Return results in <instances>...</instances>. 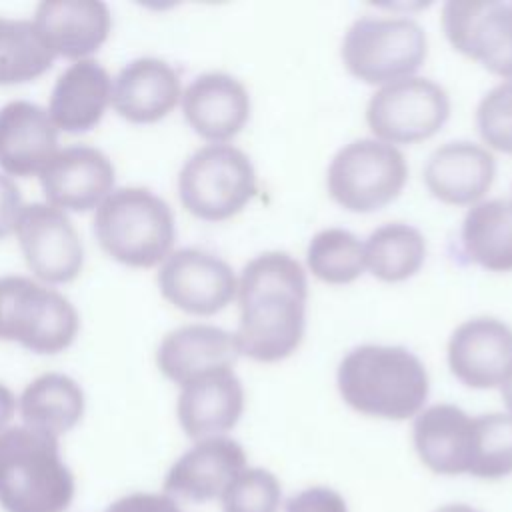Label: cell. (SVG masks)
<instances>
[{
    "label": "cell",
    "mask_w": 512,
    "mask_h": 512,
    "mask_svg": "<svg viewBox=\"0 0 512 512\" xmlns=\"http://www.w3.org/2000/svg\"><path fill=\"white\" fill-rule=\"evenodd\" d=\"M450 372L466 386H500L512 364V328L494 316H476L454 328L446 348Z\"/></svg>",
    "instance_id": "cell-15"
},
{
    "label": "cell",
    "mask_w": 512,
    "mask_h": 512,
    "mask_svg": "<svg viewBox=\"0 0 512 512\" xmlns=\"http://www.w3.org/2000/svg\"><path fill=\"white\" fill-rule=\"evenodd\" d=\"M182 98L176 70L160 58H138L112 80L114 110L136 124H152L168 116Z\"/></svg>",
    "instance_id": "cell-23"
},
{
    "label": "cell",
    "mask_w": 512,
    "mask_h": 512,
    "mask_svg": "<svg viewBox=\"0 0 512 512\" xmlns=\"http://www.w3.org/2000/svg\"><path fill=\"white\" fill-rule=\"evenodd\" d=\"M74 498V476L58 440L28 426L0 434V506L6 512H62Z\"/></svg>",
    "instance_id": "cell-3"
},
{
    "label": "cell",
    "mask_w": 512,
    "mask_h": 512,
    "mask_svg": "<svg viewBox=\"0 0 512 512\" xmlns=\"http://www.w3.org/2000/svg\"><path fill=\"white\" fill-rule=\"evenodd\" d=\"M18 412L24 426L58 436L70 432L84 414V392L80 384L58 372L34 378L18 398Z\"/></svg>",
    "instance_id": "cell-25"
},
{
    "label": "cell",
    "mask_w": 512,
    "mask_h": 512,
    "mask_svg": "<svg viewBox=\"0 0 512 512\" xmlns=\"http://www.w3.org/2000/svg\"><path fill=\"white\" fill-rule=\"evenodd\" d=\"M182 112L190 128L210 144H228L250 118V94L226 72H204L182 90Z\"/></svg>",
    "instance_id": "cell-16"
},
{
    "label": "cell",
    "mask_w": 512,
    "mask_h": 512,
    "mask_svg": "<svg viewBox=\"0 0 512 512\" xmlns=\"http://www.w3.org/2000/svg\"><path fill=\"white\" fill-rule=\"evenodd\" d=\"M158 288L174 308L212 316L236 298L238 278L224 258L202 248H180L160 264Z\"/></svg>",
    "instance_id": "cell-12"
},
{
    "label": "cell",
    "mask_w": 512,
    "mask_h": 512,
    "mask_svg": "<svg viewBox=\"0 0 512 512\" xmlns=\"http://www.w3.org/2000/svg\"><path fill=\"white\" fill-rule=\"evenodd\" d=\"M510 204H512V196H510Z\"/></svg>",
    "instance_id": "cell-39"
},
{
    "label": "cell",
    "mask_w": 512,
    "mask_h": 512,
    "mask_svg": "<svg viewBox=\"0 0 512 512\" xmlns=\"http://www.w3.org/2000/svg\"><path fill=\"white\" fill-rule=\"evenodd\" d=\"M282 488L264 468H244L220 496L224 512H278Z\"/></svg>",
    "instance_id": "cell-31"
},
{
    "label": "cell",
    "mask_w": 512,
    "mask_h": 512,
    "mask_svg": "<svg viewBox=\"0 0 512 512\" xmlns=\"http://www.w3.org/2000/svg\"><path fill=\"white\" fill-rule=\"evenodd\" d=\"M112 106V78L104 66L88 60L72 62L56 80L48 114L58 132H86Z\"/></svg>",
    "instance_id": "cell-24"
},
{
    "label": "cell",
    "mask_w": 512,
    "mask_h": 512,
    "mask_svg": "<svg viewBox=\"0 0 512 512\" xmlns=\"http://www.w3.org/2000/svg\"><path fill=\"white\" fill-rule=\"evenodd\" d=\"M240 356L232 332L214 324H184L170 330L158 344L156 366L178 386L218 370L232 368Z\"/></svg>",
    "instance_id": "cell-22"
},
{
    "label": "cell",
    "mask_w": 512,
    "mask_h": 512,
    "mask_svg": "<svg viewBox=\"0 0 512 512\" xmlns=\"http://www.w3.org/2000/svg\"><path fill=\"white\" fill-rule=\"evenodd\" d=\"M496 176L494 154L470 140L438 146L426 160L424 184L434 198L452 206L478 204Z\"/></svg>",
    "instance_id": "cell-20"
},
{
    "label": "cell",
    "mask_w": 512,
    "mask_h": 512,
    "mask_svg": "<svg viewBox=\"0 0 512 512\" xmlns=\"http://www.w3.org/2000/svg\"><path fill=\"white\" fill-rule=\"evenodd\" d=\"M106 512H182L174 498L168 494L136 492L128 494L108 506Z\"/></svg>",
    "instance_id": "cell-35"
},
{
    "label": "cell",
    "mask_w": 512,
    "mask_h": 512,
    "mask_svg": "<svg viewBox=\"0 0 512 512\" xmlns=\"http://www.w3.org/2000/svg\"><path fill=\"white\" fill-rule=\"evenodd\" d=\"M450 116L444 86L424 76H408L380 86L366 104V124L374 138L416 144L434 136Z\"/></svg>",
    "instance_id": "cell-9"
},
{
    "label": "cell",
    "mask_w": 512,
    "mask_h": 512,
    "mask_svg": "<svg viewBox=\"0 0 512 512\" xmlns=\"http://www.w3.org/2000/svg\"><path fill=\"white\" fill-rule=\"evenodd\" d=\"M18 410V400L12 394V390L4 384H0V434L8 430V424L12 422L14 414Z\"/></svg>",
    "instance_id": "cell-36"
},
{
    "label": "cell",
    "mask_w": 512,
    "mask_h": 512,
    "mask_svg": "<svg viewBox=\"0 0 512 512\" xmlns=\"http://www.w3.org/2000/svg\"><path fill=\"white\" fill-rule=\"evenodd\" d=\"M244 412V386L234 368L206 372L180 386L176 414L192 440L224 436Z\"/></svg>",
    "instance_id": "cell-18"
},
{
    "label": "cell",
    "mask_w": 512,
    "mask_h": 512,
    "mask_svg": "<svg viewBox=\"0 0 512 512\" xmlns=\"http://www.w3.org/2000/svg\"><path fill=\"white\" fill-rule=\"evenodd\" d=\"M258 192L250 156L232 144H206L180 168L178 196L196 218L222 222L246 208Z\"/></svg>",
    "instance_id": "cell-7"
},
{
    "label": "cell",
    "mask_w": 512,
    "mask_h": 512,
    "mask_svg": "<svg viewBox=\"0 0 512 512\" xmlns=\"http://www.w3.org/2000/svg\"><path fill=\"white\" fill-rule=\"evenodd\" d=\"M38 178L46 204L66 214L96 210L114 190L110 158L90 146L58 150Z\"/></svg>",
    "instance_id": "cell-13"
},
{
    "label": "cell",
    "mask_w": 512,
    "mask_h": 512,
    "mask_svg": "<svg viewBox=\"0 0 512 512\" xmlns=\"http://www.w3.org/2000/svg\"><path fill=\"white\" fill-rule=\"evenodd\" d=\"M286 512H348L346 500L332 488L312 486L286 502Z\"/></svg>",
    "instance_id": "cell-33"
},
{
    "label": "cell",
    "mask_w": 512,
    "mask_h": 512,
    "mask_svg": "<svg viewBox=\"0 0 512 512\" xmlns=\"http://www.w3.org/2000/svg\"><path fill=\"white\" fill-rule=\"evenodd\" d=\"M14 234L38 282L66 284L82 272L84 246L66 212L46 202L26 204Z\"/></svg>",
    "instance_id": "cell-11"
},
{
    "label": "cell",
    "mask_w": 512,
    "mask_h": 512,
    "mask_svg": "<svg viewBox=\"0 0 512 512\" xmlns=\"http://www.w3.org/2000/svg\"><path fill=\"white\" fill-rule=\"evenodd\" d=\"M246 468L244 448L226 436L198 440L168 470L164 490L170 498L206 502L220 498Z\"/></svg>",
    "instance_id": "cell-19"
},
{
    "label": "cell",
    "mask_w": 512,
    "mask_h": 512,
    "mask_svg": "<svg viewBox=\"0 0 512 512\" xmlns=\"http://www.w3.org/2000/svg\"><path fill=\"white\" fill-rule=\"evenodd\" d=\"M32 22L52 56L72 62L88 60L112 28L110 10L100 0H44Z\"/></svg>",
    "instance_id": "cell-17"
},
{
    "label": "cell",
    "mask_w": 512,
    "mask_h": 512,
    "mask_svg": "<svg viewBox=\"0 0 512 512\" xmlns=\"http://www.w3.org/2000/svg\"><path fill=\"white\" fill-rule=\"evenodd\" d=\"M478 420V454L472 476L496 480L512 474V416L490 412Z\"/></svg>",
    "instance_id": "cell-30"
},
{
    "label": "cell",
    "mask_w": 512,
    "mask_h": 512,
    "mask_svg": "<svg viewBox=\"0 0 512 512\" xmlns=\"http://www.w3.org/2000/svg\"><path fill=\"white\" fill-rule=\"evenodd\" d=\"M434 512H478V510L468 504H444V506L436 508Z\"/></svg>",
    "instance_id": "cell-38"
},
{
    "label": "cell",
    "mask_w": 512,
    "mask_h": 512,
    "mask_svg": "<svg viewBox=\"0 0 512 512\" xmlns=\"http://www.w3.org/2000/svg\"><path fill=\"white\" fill-rule=\"evenodd\" d=\"M340 54L354 78L384 86L414 76L426 60L428 38L408 16H360L346 28Z\"/></svg>",
    "instance_id": "cell-5"
},
{
    "label": "cell",
    "mask_w": 512,
    "mask_h": 512,
    "mask_svg": "<svg viewBox=\"0 0 512 512\" xmlns=\"http://www.w3.org/2000/svg\"><path fill=\"white\" fill-rule=\"evenodd\" d=\"M440 24L454 50L512 80V4L450 0L442 6Z\"/></svg>",
    "instance_id": "cell-10"
},
{
    "label": "cell",
    "mask_w": 512,
    "mask_h": 512,
    "mask_svg": "<svg viewBox=\"0 0 512 512\" xmlns=\"http://www.w3.org/2000/svg\"><path fill=\"white\" fill-rule=\"evenodd\" d=\"M462 246L466 256L490 272L512 270V204L490 198L472 204L462 220Z\"/></svg>",
    "instance_id": "cell-26"
},
{
    "label": "cell",
    "mask_w": 512,
    "mask_h": 512,
    "mask_svg": "<svg viewBox=\"0 0 512 512\" xmlns=\"http://www.w3.org/2000/svg\"><path fill=\"white\" fill-rule=\"evenodd\" d=\"M80 328L74 304L58 290L26 276L0 278V340L36 354L66 350Z\"/></svg>",
    "instance_id": "cell-6"
},
{
    "label": "cell",
    "mask_w": 512,
    "mask_h": 512,
    "mask_svg": "<svg viewBox=\"0 0 512 512\" xmlns=\"http://www.w3.org/2000/svg\"><path fill=\"white\" fill-rule=\"evenodd\" d=\"M58 150V128L46 108L26 100L0 108V168L6 176H38Z\"/></svg>",
    "instance_id": "cell-21"
},
{
    "label": "cell",
    "mask_w": 512,
    "mask_h": 512,
    "mask_svg": "<svg viewBox=\"0 0 512 512\" xmlns=\"http://www.w3.org/2000/svg\"><path fill=\"white\" fill-rule=\"evenodd\" d=\"M24 206L26 204L16 182L10 176L0 174V240L14 234Z\"/></svg>",
    "instance_id": "cell-34"
},
{
    "label": "cell",
    "mask_w": 512,
    "mask_h": 512,
    "mask_svg": "<svg viewBox=\"0 0 512 512\" xmlns=\"http://www.w3.org/2000/svg\"><path fill=\"white\" fill-rule=\"evenodd\" d=\"M412 440L420 462L436 474H470L478 454V420L454 404H432L416 414Z\"/></svg>",
    "instance_id": "cell-14"
},
{
    "label": "cell",
    "mask_w": 512,
    "mask_h": 512,
    "mask_svg": "<svg viewBox=\"0 0 512 512\" xmlns=\"http://www.w3.org/2000/svg\"><path fill=\"white\" fill-rule=\"evenodd\" d=\"M426 260L424 234L406 222H386L364 242L366 268L384 282H402L414 276Z\"/></svg>",
    "instance_id": "cell-27"
},
{
    "label": "cell",
    "mask_w": 512,
    "mask_h": 512,
    "mask_svg": "<svg viewBox=\"0 0 512 512\" xmlns=\"http://www.w3.org/2000/svg\"><path fill=\"white\" fill-rule=\"evenodd\" d=\"M308 270L326 284H350L364 272V244L346 228L316 232L306 248Z\"/></svg>",
    "instance_id": "cell-29"
},
{
    "label": "cell",
    "mask_w": 512,
    "mask_h": 512,
    "mask_svg": "<svg viewBox=\"0 0 512 512\" xmlns=\"http://www.w3.org/2000/svg\"><path fill=\"white\" fill-rule=\"evenodd\" d=\"M94 232L104 252L130 268L160 266L174 252V214L148 188H114L96 208Z\"/></svg>",
    "instance_id": "cell-4"
},
{
    "label": "cell",
    "mask_w": 512,
    "mask_h": 512,
    "mask_svg": "<svg viewBox=\"0 0 512 512\" xmlns=\"http://www.w3.org/2000/svg\"><path fill=\"white\" fill-rule=\"evenodd\" d=\"M500 392H502L504 404H506V408H508V412L512 416V364H510V368L506 370V374H504V378L500 382Z\"/></svg>",
    "instance_id": "cell-37"
},
{
    "label": "cell",
    "mask_w": 512,
    "mask_h": 512,
    "mask_svg": "<svg viewBox=\"0 0 512 512\" xmlns=\"http://www.w3.org/2000/svg\"><path fill=\"white\" fill-rule=\"evenodd\" d=\"M336 384L352 410L384 420L416 416L430 390L424 362L408 348L386 344L352 348L338 364Z\"/></svg>",
    "instance_id": "cell-2"
},
{
    "label": "cell",
    "mask_w": 512,
    "mask_h": 512,
    "mask_svg": "<svg viewBox=\"0 0 512 512\" xmlns=\"http://www.w3.org/2000/svg\"><path fill=\"white\" fill-rule=\"evenodd\" d=\"M408 180L406 156L378 138L344 144L326 172L328 194L350 212H374L400 196Z\"/></svg>",
    "instance_id": "cell-8"
},
{
    "label": "cell",
    "mask_w": 512,
    "mask_h": 512,
    "mask_svg": "<svg viewBox=\"0 0 512 512\" xmlns=\"http://www.w3.org/2000/svg\"><path fill=\"white\" fill-rule=\"evenodd\" d=\"M54 62L32 20L0 16V86L30 82Z\"/></svg>",
    "instance_id": "cell-28"
},
{
    "label": "cell",
    "mask_w": 512,
    "mask_h": 512,
    "mask_svg": "<svg viewBox=\"0 0 512 512\" xmlns=\"http://www.w3.org/2000/svg\"><path fill=\"white\" fill-rule=\"evenodd\" d=\"M234 332L238 352L256 362H278L300 346L306 326L308 280L302 264L282 250H268L240 272Z\"/></svg>",
    "instance_id": "cell-1"
},
{
    "label": "cell",
    "mask_w": 512,
    "mask_h": 512,
    "mask_svg": "<svg viewBox=\"0 0 512 512\" xmlns=\"http://www.w3.org/2000/svg\"><path fill=\"white\" fill-rule=\"evenodd\" d=\"M476 128L488 150L512 154V80L490 88L476 108Z\"/></svg>",
    "instance_id": "cell-32"
}]
</instances>
